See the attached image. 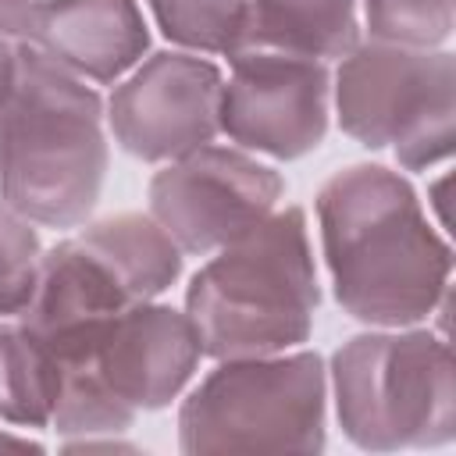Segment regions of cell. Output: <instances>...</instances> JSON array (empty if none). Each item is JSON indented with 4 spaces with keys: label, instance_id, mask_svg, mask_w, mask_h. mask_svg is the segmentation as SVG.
Wrapping results in <instances>:
<instances>
[{
    "label": "cell",
    "instance_id": "1",
    "mask_svg": "<svg viewBox=\"0 0 456 456\" xmlns=\"http://www.w3.org/2000/svg\"><path fill=\"white\" fill-rule=\"evenodd\" d=\"M314 210L342 314L370 328L435 314L452 285V249L399 171L349 164L317 189Z\"/></svg>",
    "mask_w": 456,
    "mask_h": 456
},
{
    "label": "cell",
    "instance_id": "2",
    "mask_svg": "<svg viewBox=\"0 0 456 456\" xmlns=\"http://www.w3.org/2000/svg\"><path fill=\"white\" fill-rule=\"evenodd\" d=\"M103 96L32 43H18L0 103V200L43 228H78L100 203L107 150Z\"/></svg>",
    "mask_w": 456,
    "mask_h": 456
},
{
    "label": "cell",
    "instance_id": "3",
    "mask_svg": "<svg viewBox=\"0 0 456 456\" xmlns=\"http://www.w3.org/2000/svg\"><path fill=\"white\" fill-rule=\"evenodd\" d=\"M321 306L303 207H278L210 253L185 289V317L210 360L267 356L310 338Z\"/></svg>",
    "mask_w": 456,
    "mask_h": 456
},
{
    "label": "cell",
    "instance_id": "4",
    "mask_svg": "<svg viewBox=\"0 0 456 456\" xmlns=\"http://www.w3.org/2000/svg\"><path fill=\"white\" fill-rule=\"evenodd\" d=\"M328 392L338 428L356 449H438L456 438L452 349L431 328L353 335L331 353Z\"/></svg>",
    "mask_w": 456,
    "mask_h": 456
},
{
    "label": "cell",
    "instance_id": "5",
    "mask_svg": "<svg viewBox=\"0 0 456 456\" xmlns=\"http://www.w3.org/2000/svg\"><path fill=\"white\" fill-rule=\"evenodd\" d=\"M328 367L314 349L217 360L178 410L182 452H321Z\"/></svg>",
    "mask_w": 456,
    "mask_h": 456
},
{
    "label": "cell",
    "instance_id": "6",
    "mask_svg": "<svg viewBox=\"0 0 456 456\" xmlns=\"http://www.w3.org/2000/svg\"><path fill=\"white\" fill-rule=\"evenodd\" d=\"M338 128L367 146L392 150L406 171H431L456 142V57L392 43H356L331 75Z\"/></svg>",
    "mask_w": 456,
    "mask_h": 456
},
{
    "label": "cell",
    "instance_id": "7",
    "mask_svg": "<svg viewBox=\"0 0 456 456\" xmlns=\"http://www.w3.org/2000/svg\"><path fill=\"white\" fill-rule=\"evenodd\" d=\"M285 178L242 146H200L150 178V217L185 256H210L278 210Z\"/></svg>",
    "mask_w": 456,
    "mask_h": 456
},
{
    "label": "cell",
    "instance_id": "8",
    "mask_svg": "<svg viewBox=\"0 0 456 456\" xmlns=\"http://www.w3.org/2000/svg\"><path fill=\"white\" fill-rule=\"evenodd\" d=\"M224 71L192 50H157L121 75L103 103L114 142L150 164L178 160L221 135Z\"/></svg>",
    "mask_w": 456,
    "mask_h": 456
},
{
    "label": "cell",
    "instance_id": "9",
    "mask_svg": "<svg viewBox=\"0 0 456 456\" xmlns=\"http://www.w3.org/2000/svg\"><path fill=\"white\" fill-rule=\"evenodd\" d=\"M221 86V135L249 153L299 160L331 125V68L281 53H232Z\"/></svg>",
    "mask_w": 456,
    "mask_h": 456
},
{
    "label": "cell",
    "instance_id": "10",
    "mask_svg": "<svg viewBox=\"0 0 456 456\" xmlns=\"http://www.w3.org/2000/svg\"><path fill=\"white\" fill-rule=\"evenodd\" d=\"M25 43L71 75L110 86L142 61L150 28L135 0H36Z\"/></svg>",
    "mask_w": 456,
    "mask_h": 456
},
{
    "label": "cell",
    "instance_id": "11",
    "mask_svg": "<svg viewBox=\"0 0 456 456\" xmlns=\"http://www.w3.org/2000/svg\"><path fill=\"white\" fill-rule=\"evenodd\" d=\"M356 43V0H246L232 53H281L328 64L346 57Z\"/></svg>",
    "mask_w": 456,
    "mask_h": 456
},
{
    "label": "cell",
    "instance_id": "12",
    "mask_svg": "<svg viewBox=\"0 0 456 456\" xmlns=\"http://www.w3.org/2000/svg\"><path fill=\"white\" fill-rule=\"evenodd\" d=\"M57 403V363L50 349L18 321H0V420L14 428H50Z\"/></svg>",
    "mask_w": 456,
    "mask_h": 456
},
{
    "label": "cell",
    "instance_id": "13",
    "mask_svg": "<svg viewBox=\"0 0 456 456\" xmlns=\"http://www.w3.org/2000/svg\"><path fill=\"white\" fill-rule=\"evenodd\" d=\"M146 7L171 43L221 57L232 53L246 14V0H146Z\"/></svg>",
    "mask_w": 456,
    "mask_h": 456
},
{
    "label": "cell",
    "instance_id": "14",
    "mask_svg": "<svg viewBox=\"0 0 456 456\" xmlns=\"http://www.w3.org/2000/svg\"><path fill=\"white\" fill-rule=\"evenodd\" d=\"M456 0H363V28L378 43L438 50L452 36Z\"/></svg>",
    "mask_w": 456,
    "mask_h": 456
},
{
    "label": "cell",
    "instance_id": "15",
    "mask_svg": "<svg viewBox=\"0 0 456 456\" xmlns=\"http://www.w3.org/2000/svg\"><path fill=\"white\" fill-rule=\"evenodd\" d=\"M43 242L28 217L0 200V321L18 317L36 289Z\"/></svg>",
    "mask_w": 456,
    "mask_h": 456
},
{
    "label": "cell",
    "instance_id": "16",
    "mask_svg": "<svg viewBox=\"0 0 456 456\" xmlns=\"http://www.w3.org/2000/svg\"><path fill=\"white\" fill-rule=\"evenodd\" d=\"M14 64H18V43L0 39V103L7 100V89L14 82Z\"/></svg>",
    "mask_w": 456,
    "mask_h": 456
},
{
    "label": "cell",
    "instance_id": "17",
    "mask_svg": "<svg viewBox=\"0 0 456 456\" xmlns=\"http://www.w3.org/2000/svg\"><path fill=\"white\" fill-rule=\"evenodd\" d=\"M445 185H449V175H438L431 185H428V203L435 207V214H438V228L445 232V224H449V207H445Z\"/></svg>",
    "mask_w": 456,
    "mask_h": 456
},
{
    "label": "cell",
    "instance_id": "18",
    "mask_svg": "<svg viewBox=\"0 0 456 456\" xmlns=\"http://www.w3.org/2000/svg\"><path fill=\"white\" fill-rule=\"evenodd\" d=\"M0 449H32V452H43V445L32 442L28 435L25 438H14V435H4V431H0Z\"/></svg>",
    "mask_w": 456,
    "mask_h": 456
}]
</instances>
